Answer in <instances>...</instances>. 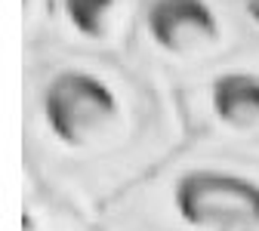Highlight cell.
Instances as JSON below:
<instances>
[{"mask_svg": "<svg viewBox=\"0 0 259 231\" xmlns=\"http://www.w3.org/2000/svg\"><path fill=\"white\" fill-rule=\"evenodd\" d=\"M22 182L99 213L182 142L176 93L130 56L19 47Z\"/></svg>", "mask_w": 259, "mask_h": 231, "instance_id": "cell-1", "label": "cell"}, {"mask_svg": "<svg viewBox=\"0 0 259 231\" xmlns=\"http://www.w3.org/2000/svg\"><path fill=\"white\" fill-rule=\"evenodd\" d=\"M99 219L111 231H259V157L185 139Z\"/></svg>", "mask_w": 259, "mask_h": 231, "instance_id": "cell-2", "label": "cell"}, {"mask_svg": "<svg viewBox=\"0 0 259 231\" xmlns=\"http://www.w3.org/2000/svg\"><path fill=\"white\" fill-rule=\"evenodd\" d=\"M259 50L235 0H139L126 56L170 93Z\"/></svg>", "mask_w": 259, "mask_h": 231, "instance_id": "cell-3", "label": "cell"}, {"mask_svg": "<svg viewBox=\"0 0 259 231\" xmlns=\"http://www.w3.org/2000/svg\"><path fill=\"white\" fill-rule=\"evenodd\" d=\"M176 102L188 142L259 157V50L207 71Z\"/></svg>", "mask_w": 259, "mask_h": 231, "instance_id": "cell-4", "label": "cell"}, {"mask_svg": "<svg viewBox=\"0 0 259 231\" xmlns=\"http://www.w3.org/2000/svg\"><path fill=\"white\" fill-rule=\"evenodd\" d=\"M139 0H22L19 47L126 56Z\"/></svg>", "mask_w": 259, "mask_h": 231, "instance_id": "cell-5", "label": "cell"}, {"mask_svg": "<svg viewBox=\"0 0 259 231\" xmlns=\"http://www.w3.org/2000/svg\"><path fill=\"white\" fill-rule=\"evenodd\" d=\"M19 231H111L99 213L80 210L62 197H53L22 182L19 194Z\"/></svg>", "mask_w": 259, "mask_h": 231, "instance_id": "cell-6", "label": "cell"}, {"mask_svg": "<svg viewBox=\"0 0 259 231\" xmlns=\"http://www.w3.org/2000/svg\"><path fill=\"white\" fill-rule=\"evenodd\" d=\"M235 4H238L241 16L247 19V25H250V31H253V37H256V43H259V0H235Z\"/></svg>", "mask_w": 259, "mask_h": 231, "instance_id": "cell-7", "label": "cell"}]
</instances>
